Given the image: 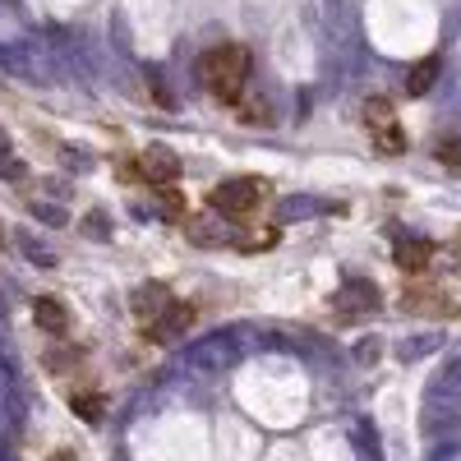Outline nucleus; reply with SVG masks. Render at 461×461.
<instances>
[{
    "label": "nucleus",
    "mask_w": 461,
    "mask_h": 461,
    "mask_svg": "<svg viewBox=\"0 0 461 461\" xmlns=\"http://www.w3.org/2000/svg\"><path fill=\"white\" fill-rule=\"evenodd\" d=\"M429 263H434V245H425V240H411L397 249V267H406V273H420Z\"/></svg>",
    "instance_id": "1a4fd4ad"
},
{
    "label": "nucleus",
    "mask_w": 461,
    "mask_h": 461,
    "mask_svg": "<svg viewBox=\"0 0 461 461\" xmlns=\"http://www.w3.org/2000/svg\"><path fill=\"white\" fill-rule=\"evenodd\" d=\"M263 194H267V189H263L258 180L236 176V180H221V185L212 189V208H217L226 221H249V217L258 212Z\"/></svg>",
    "instance_id": "f03ea898"
},
{
    "label": "nucleus",
    "mask_w": 461,
    "mask_h": 461,
    "mask_svg": "<svg viewBox=\"0 0 461 461\" xmlns=\"http://www.w3.org/2000/svg\"><path fill=\"white\" fill-rule=\"evenodd\" d=\"M189 323H194V304H185V300H171L167 310H162L158 319H152V323H148L143 332H148L152 341H162V346H167V341L185 337V332H189Z\"/></svg>",
    "instance_id": "20e7f679"
},
{
    "label": "nucleus",
    "mask_w": 461,
    "mask_h": 461,
    "mask_svg": "<svg viewBox=\"0 0 461 461\" xmlns=\"http://www.w3.org/2000/svg\"><path fill=\"white\" fill-rule=\"evenodd\" d=\"M434 79H438V60L429 56V60H420V65L411 69V79H406V93H415V97H420V93H429V88H434Z\"/></svg>",
    "instance_id": "9d476101"
},
{
    "label": "nucleus",
    "mask_w": 461,
    "mask_h": 461,
    "mask_svg": "<svg viewBox=\"0 0 461 461\" xmlns=\"http://www.w3.org/2000/svg\"><path fill=\"white\" fill-rule=\"evenodd\" d=\"M69 406L79 411L84 420H102V406H106V402H102L97 393H74V397H69Z\"/></svg>",
    "instance_id": "f8f14e48"
},
{
    "label": "nucleus",
    "mask_w": 461,
    "mask_h": 461,
    "mask_svg": "<svg viewBox=\"0 0 461 461\" xmlns=\"http://www.w3.org/2000/svg\"><path fill=\"white\" fill-rule=\"evenodd\" d=\"M47 461H79V456H74V452H51Z\"/></svg>",
    "instance_id": "2eb2a0df"
},
{
    "label": "nucleus",
    "mask_w": 461,
    "mask_h": 461,
    "mask_svg": "<svg viewBox=\"0 0 461 461\" xmlns=\"http://www.w3.org/2000/svg\"><path fill=\"white\" fill-rule=\"evenodd\" d=\"M171 300H176V295H171V291H167L162 282H152V286H143V291H134V319H139V323L148 328L152 319H158V314L167 310V304H171Z\"/></svg>",
    "instance_id": "423d86ee"
},
{
    "label": "nucleus",
    "mask_w": 461,
    "mask_h": 461,
    "mask_svg": "<svg viewBox=\"0 0 461 461\" xmlns=\"http://www.w3.org/2000/svg\"><path fill=\"white\" fill-rule=\"evenodd\" d=\"M443 162H461V143H456V139L443 143Z\"/></svg>",
    "instance_id": "4468645a"
},
{
    "label": "nucleus",
    "mask_w": 461,
    "mask_h": 461,
    "mask_svg": "<svg viewBox=\"0 0 461 461\" xmlns=\"http://www.w3.org/2000/svg\"><path fill=\"white\" fill-rule=\"evenodd\" d=\"M378 304V291L369 282H346V291L337 295V310H374Z\"/></svg>",
    "instance_id": "0eeeda50"
},
{
    "label": "nucleus",
    "mask_w": 461,
    "mask_h": 461,
    "mask_svg": "<svg viewBox=\"0 0 461 461\" xmlns=\"http://www.w3.org/2000/svg\"><path fill=\"white\" fill-rule=\"evenodd\" d=\"M406 304L411 310H425V314H452V304L438 291H406Z\"/></svg>",
    "instance_id": "9b49d317"
},
{
    "label": "nucleus",
    "mask_w": 461,
    "mask_h": 461,
    "mask_svg": "<svg viewBox=\"0 0 461 461\" xmlns=\"http://www.w3.org/2000/svg\"><path fill=\"white\" fill-rule=\"evenodd\" d=\"M199 79H203V88H208L217 102L236 106V102L245 97V84H249V51L236 47V42H221V47L203 51Z\"/></svg>",
    "instance_id": "f257e3e1"
},
{
    "label": "nucleus",
    "mask_w": 461,
    "mask_h": 461,
    "mask_svg": "<svg viewBox=\"0 0 461 461\" xmlns=\"http://www.w3.org/2000/svg\"><path fill=\"white\" fill-rule=\"evenodd\" d=\"M365 125L374 130V148L383 152V158H397V152H406V130L397 125V111H393L388 97H369Z\"/></svg>",
    "instance_id": "7ed1b4c3"
},
{
    "label": "nucleus",
    "mask_w": 461,
    "mask_h": 461,
    "mask_svg": "<svg viewBox=\"0 0 461 461\" xmlns=\"http://www.w3.org/2000/svg\"><path fill=\"white\" fill-rule=\"evenodd\" d=\"M139 180H148V185H158V189H167V185H176V176H180V162H176V152H167V148H148L143 158H139Z\"/></svg>",
    "instance_id": "39448f33"
},
{
    "label": "nucleus",
    "mask_w": 461,
    "mask_h": 461,
    "mask_svg": "<svg viewBox=\"0 0 461 461\" xmlns=\"http://www.w3.org/2000/svg\"><path fill=\"white\" fill-rule=\"evenodd\" d=\"M74 365H79V351H51V356H47V369H51V374H65V369H74Z\"/></svg>",
    "instance_id": "ddd939ff"
},
{
    "label": "nucleus",
    "mask_w": 461,
    "mask_h": 461,
    "mask_svg": "<svg viewBox=\"0 0 461 461\" xmlns=\"http://www.w3.org/2000/svg\"><path fill=\"white\" fill-rule=\"evenodd\" d=\"M37 323H42L51 337H65V332H69V314H65V304H56V300H37Z\"/></svg>",
    "instance_id": "6e6552de"
}]
</instances>
